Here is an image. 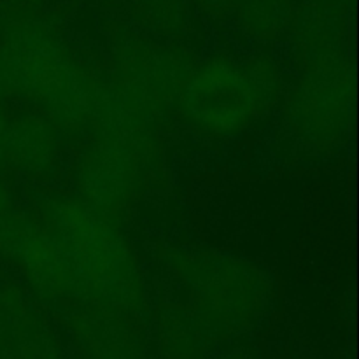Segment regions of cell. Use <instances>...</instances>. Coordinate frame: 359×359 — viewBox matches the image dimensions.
<instances>
[{"label":"cell","mask_w":359,"mask_h":359,"mask_svg":"<svg viewBox=\"0 0 359 359\" xmlns=\"http://www.w3.org/2000/svg\"><path fill=\"white\" fill-rule=\"evenodd\" d=\"M0 100L41 112L63 139H84L116 107L111 84L30 0L0 4Z\"/></svg>","instance_id":"6da1fadb"},{"label":"cell","mask_w":359,"mask_h":359,"mask_svg":"<svg viewBox=\"0 0 359 359\" xmlns=\"http://www.w3.org/2000/svg\"><path fill=\"white\" fill-rule=\"evenodd\" d=\"M290 72L270 49H216L196 58L174 112L196 139L231 142L276 114Z\"/></svg>","instance_id":"7a4b0ae2"},{"label":"cell","mask_w":359,"mask_h":359,"mask_svg":"<svg viewBox=\"0 0 359 359\" xmlns=\"http://www.w3.org/2000/svg\"><path fill=\"white\" fill-rule=\"evenodd\" d=\"M30 210L70 259L91 304L126 318L147 311L149 280L118 221L76 193L55 189L39 193Z\"/></svg>","instance_id":"3957f363"},{"label":"cell","mask_w":359,"mask_h":359,"mask_svg":"<svg viewBox=\"0 0 359 359\" xmlns=\"http://www.w3.org/2000/svg\"><path fill=\"white\" fill-rule=\"evenodd\" d=\"M163 273L186 298V309L209 337H231L258 325L273 294L269 273L255 262L203 245L163 249Z\"/></svg>","instance_id":"277c9868"},{"label":"cell","mask_w":359,"mask_h":359,"mask_svg":"<svg viewBox=\"0 0 359 359\" xmlns=\"http://www.w3.org/2000/svg\"><path fill=\"white\" fill-rule=\"evenodd\" d=\"M160 151L156 125L121 107L84 137L72 165L74 193L119 221L146 195Z\"/></svg>","instance_id":"5b68a950"},{"label":"cell","mask_w":359,"mask_h":359,"mask_svg":"<svg viewBox=\"0 0 359 359\" xmlns=\"http://www.w3.org/2000/svg\"><path fill=\"white\" fill-rule=\"evenodd\" d=\"M280 128L291 151L332 156L346 146L354 112V72L349 56L298 67L280 100Z\"/></svg>","instance_id":"8992f818"},{"label":"cell","mask_w":359,"mask_h":359,"mask_svg":"<svg viewBox=\"0 0 359 359\" xmlns=\"http://www.w3.org/2000/svg\"><path fill=\"white\" fill-rule=\"evenodd\" d=\"M111 88L119 100L158 125L170 112L196 58L182 46L119 30L112 41Z\"/></svg>","instance_id":"52a82bcc"},{"label":"cell","mask_w":359,"mask_h":359,"mask_svg":"<svg viewBox=\"0 0 359 359\" xmlns=\"http://www.w3.org/2000/svg\"><path fill=\"white\" fill-rule=\"evenodd\" d=\"M0 262L16 270L42 305L62 314L91 304L70 259L30 209L18 205L0 217Z\"/></svg>","instance_id":"ba28073f"},{"label":"cell","mask_w":359,"mask_h":359,"mask_svg":"<svg viewBox=\"0 0 359 359\" xmlns=\"http://www.w3.org/2000/svg\"><path fill=\"white\" fill-rule=\"evenodd\" d=\"M351 0H300L287 32L294 67L349 56Z\"/></svg>","instance_id":"9c48e42d"},{"label":"cell","mask_w":359,"mask_h":359,"mask_svg":"<svg viewBox=\"0 0 359 359\" xmlns=\"http://www.w3.org/2000/svg\"><path fill=\"white\" fill-rule=\"evenodd\" d=\"M65 139L46 116L34 109L11 111L6 139V163L21 177L48 184L62 172Z\"/></svg>","instance_id":"30bf717a"},{"label":"cell","mask_w":359,"mask_h":359,"mask_svg":"<svg viewBox=\"0 0 359 359\" xmlns=\"http://www.w3.org/2000/svg\"><path fill=\"white\" fill-rule=\"evenodd\" d=\"M294 6V0H235L230 20L248 48L270 49L286 41Z\"/></svg>","instance_id":"8fae6325"},{"label":"cell","mask_w":359,"mask_h":359,"mask_svg":"<svg viewBox=\"0 0 359 359\" xmlns=\"http://www.w3.org/2000/svg\"><path fill=\"white\" fill-rule=\"evenodd\" d=\"M132 7L147 32L167 41L179 37L188 28L191 16V6L186 0H139Z\"/></svg>","instance_id":"7c38bea8"},{"label":"cell","mask_w":359,"mask_h":359,"mask_svg":"<svg viewBox=\"0 0 359 359\" xmlns=\"http://www.w3.org/2000/svg\"><path fill=\"white\" fill-rule=\"evenodd\" d=\"M235 0H189V6L210 20H226L230 18Z\"/></svg>","instance_id":"4fadbf2b"},{"label":"cell","mask_w":359,"mask_h":359,"mask_svg":"<svg viewBox=\"0 0 359 359\" xmlns=\"http://www.w3.org/2000/svg\"><path fill=\"white\" fill-rule=\"evenodd\" d=\"M0 359H27L11 330L0 319Z\"/></svg>","instance_id":"5bb4252c"},{"label":"cell","mask_w":359,"mask_h":359,"mask_svg":"<svg viewBox=\"0 0 359 359\" xmlns=\"http://www.w3.org/2000/svg\"><path fill=\"white\" fill-rule=\"evenodd\" d=\"M11 111L7 107V102L0 100V168L6 163V139H7V126H9Z\"/></svg>","instance_id":"9a60e30c"},{"label":"cell","mask_w":359,"mask_h":359,"mask_svg":"<svg viewBox=\"0 0 359 359\" xmlns=\"http://www.w3.org/2000/svg\"><path fill=\"white\" fill-rule=\"evenodd\" d=\"M18 205H20V203H18L16 198H14L9 184H7V182L0 177V217H4L6 214H9L11 210L16 209Z\"/></svg>","instance_id":"2e32d148"},{"label":"cell","mask_w":359,"mask_h":359,"mask_svg":"<svg viewBox=\"0 0 359 359\" xmlns=\"http://www.w3.org/2000/svg\"><path fill=\"white\" fill-rule=\"evenodd\" d=\"M128 2H130V4H133V2H139V0H128Z\"/></svg>","instance_id":"e0dca14e"}]
</instances>
